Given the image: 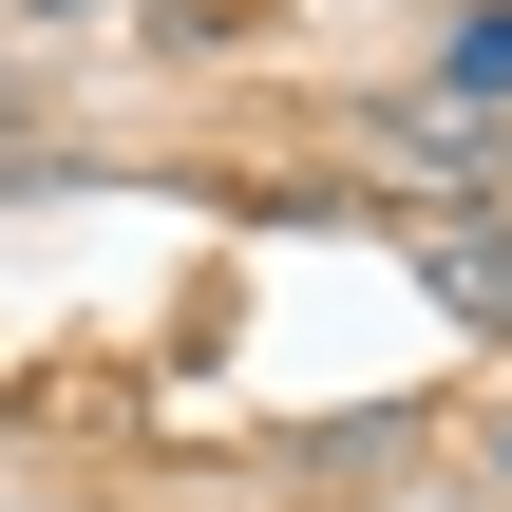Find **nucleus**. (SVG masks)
<instances>
[{"label": "nucleus", "mask_w": 512, "mask_h": 512, "mask_svg": "<svg viewBox=\"0 0 512 512\" xmlns=\"http://www.w3.org/2000/svg\"><path fill=\"white\" fill-rule=\"evenodd\" d=\"M437 76H456V95H512V0H475V19H437Z\"/></svg>", "instance_id": "2"}, {"label": "nucleus", "mask_w": 512, "mask_h": 512, "mask_svg": "<svg viewBox=\"0 0 512 512\" xmlns=\"http://www.w3.org/2000/svg\"><path fill=\"white\" fill-rule=\"evenodd\" d=\"M418 266H437L456 323H512V228H418Z\"/></svg>", "instance_id": "1"}]
</instances>
